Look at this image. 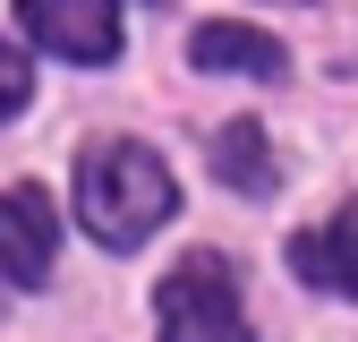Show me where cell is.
<instances>
[{
    "label": "cell",
    "mask_w": 358,
    "mask_h": 342,
    "mask_svg": "<svg viewBox=\"0 0 358 342\" xmlns=\"http://www.w3.org/2000/svg\"><path fill=\"white\" fill-rule=\"evenodd\" d=\"M171 205H179V180H171V163L137 137H103V146H85L77 154V223L94 231L103 248H137L171 223Z\"/></svg>",
    "instance_id": "obj_1"
},
{
    "label": "cell",
    "mask_w": 358,
    "mask_h": 342,
    "mask_svg": "<svg viewBox=\"0 0 358 342\" xmlns=\"http://www.w3.org/2000/svg\"><path fill=\"white\" fill-rule=\"evenodd\" d=\"M162 342H248V308H239V282L213 248H188L179 266L162 274Z\"/></svg>",
    "instance_id": "obj_2"
},
{
    "label": "cell",
    "mask_w": 358,
    "mask_h": 342,
    "mask_svg": "<svg viewBox=\"0 0 358 342\" xmlns=\"http://www.w3.org/2000/svg\"><path fill=\"white\" fill-rule=\"evenodd\" d=\"M17 26L60 60H111L120 52V9L111 0H17Z\"/></svg>",
    "instance_id": "obj_3"
},
{
    "label": "cell",
    "mask_w": 358,
    "mask_h": 342,
    "mask_svg": "<svg viewBox=\"0 0 358 342\" xmlns=\"http://www.w3.org/2000/svg\"><path fill=\"white\" fill-rule=\"evenodd\" d=\"M52 248H60L52 197L43 189H0V291H34L52 274Z\"/></svg>",
    "instance_id": "obj_4"
},
{
    "label": "cell",
    "mask_w": 358,
    "mask_h": 342,
    "mask_svg": "<svg viewBox=\"0 0 358 342\" xmlns=\"http://www.w3.org/2000/svg\"><path fill=\"white\" fill-rule=\"evenodd\" d=\"M290 274L307 291H333V299H358V205H341L333 223L299 231L290 240Z\"/></svg>",
    "instance_id": "obj_5"
},
{
    "label": "cell",
    "mask_w": 358,
    "mask_h": 342,
    "mask_svg": "<svg viewBox=\"0 0 358 342\" xmlns=\"http://www.w3.org/2000/svg\"><path fill=\"white\" fill-rule=\"evenodd\" d=\"M188 60H196V69H248V77H282V69H290V52H282L273 34H256V26H231V18L196 26Z\"/></svg>",
    "instance_id": "obj_6"
},
{
    "label": "cell",
    "mask_w": 358,
    "mask_h": 342,
    "mask_svg": "<svg viewBox=\"0 0 358 342\" xmlns=\"http://www.w3.org/2000/svg\"><path fill=\"white\" fill-rule=\"evenodd\" d=\"M213 171H222V180H231V189L264 197V189H273V146H264V128L231 120V128H222V137H213Z\"/></svg>",
    "instance_id": "obj_7"
},
{
    "label": "cell",
    "mask_w": 358,
    "mask_h": 342,
    "mask_svg": "<svg viewBox=\"0 0 358 342\" xmlns=\"http://www.w3.org/2000/svg\"><path fill=\"white\" fill-rule=\"evenodd\" d=\"M26 95H34V69H26L17 43H0V120H17V111H26Z\"/></svg>",
    "instance_id": "obj_8"
}]
</instances>
